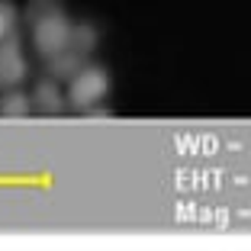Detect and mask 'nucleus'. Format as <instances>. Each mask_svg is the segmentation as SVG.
<instances>
[{
    "label": "nucleus",
    "instance_id": "obj_1",
    "mask_svg": "<svg viewBox=\"0 0 251 251\" xmlns=\"http://www.w3.org/2000/svg\"><path fill=\"white\" fill-rule=\"evenodd\" d=\"M71 32L74 23L65 16L61 7H49L45 13H39L32 20V45L42 58H52V55L71 49Z\"/></svg>",
    "mask_w": 251,
    "mask_h": 251
},
{
    "label": "nucleus",
    "instance_id": "obj_2",
    "mask_svg": "<svg viewBox=\"0 0 251 251\" xmlns=\"http://www.w3.org/2000/svg\"><path fill=\"white\" fill-rule=\"evenodd\" d=\"M110 94V74L100 65H84L81 71L68 81V103L74 110H90Z\"/></svg>",
    "mask_w": 251,
    "mask_h": 251
},
{
    "label": "nucleus",
    "instance_id": "obj_3",
    "mask_svg": "<svg viewBox=\"0 0 251 251\" xmlns=\"http://www.w3.org/2000/svg\"><path fill=\"white\" fill-rule=\"evenodd\" d=\"M29 65H26V55H23V45L16 36H7L0 42V90H13L26 81Z\"/></svg>",
    "mask_w": 251,
    "mask_h": 251
},
{
    "label": "nucleus",
    "instance_id": "obj_4",
    "mask_svg": "<svg viewBox=\"0 0 251 251\" xmlns=\"http://www.w3.org/2000/svg\"><path fill=\"white\" fill-rule=\"evenodd\" d=\"M32 106H36L42 116H55V113L65 110V94L58 90V81L55 77H42L32 87Z\"/></svg>",
    "mask_w": 251,
    "mask_h": 251
},
{
    "label": "nucleus",
    "instance_id": "obj_5",
    "mask_svg": "<svg viewBox=\"0 0 251 251\" xmlns=\"http://www.w3.org/2000/svg\"><path fill=\"white\" fill-rule=\"evenodd\" d=\"M45 65H49V77H55V81H71L74 74L84 68V55L74 52V49H65V52L52 55Z\"/></svg>",
    "mask_w": 251,
    "mask_h": 251
},
{
    "label": "nucleus",
    "instance_id": "obj_6",
    "mask_svg": "<svg viewBox=\"0 0 251 251\" xmlns=\"http://www.w3.org/2000/svg\"><path fill=\"white\" fill-rule=\"evenodd\" d=\"M32 113V97H26L23 90H3V97H0V116L7 119H23Z\"/></svg>",
    "mask_w": 251,
    "mask_h": 251
},
{
    "label": "nucleus",
    "instance_id": "obj_7",
    "mask_svg": "<svg viewBox=\"0 0 251 251\" xmlns=\"http://www.w3.org/2000/svg\"><path fill=\"white\" fill-rule=\"evenodd\" d=\"M97 42H100L97 26H90V23H74V32H71V49H74V52L90 55L97 49Z\"/></svg>",
    "mask_w": 251,
    "mask_h": 251
},
{
    "label": "nucleus",
    "instance_id": "obj_8",
    "mask_svg": "<svg viewBox=\"0 0 251 251\" xmlns=\"http://www.w3.org/2000/svg\"><path fill=\"white\" fill-rule=\"evenodd\" d=\"M13 29H16V7L10 0H0V42L13 36Z\"/></svg>",
    "mask_w": 251,
    "mask_h": 251
},
{
    "label": "nucleus",
    "instance_id": "obj_9",
    "mask_svg": "<svg viewBox=\"0 0 251 251\" xmlns=\"http://www.w3.org/2000/svg\"><path fill=\"white\" fill-rule=\"evenodd\" d=\"M87 116H94V119H106V116H110V110H94V106H90Z\"/></svg>",
    "mask_w": 251,
    "mask_h": 251
},
{
    "label": "nucleus",
    "instance_id": "obj_10",
    "mask_svg": "<svg viewBox=\"0 0 251 251\" xmlns=\"http://www.w3.org/2000/svg\"><path fill=\"white\" fill-rule=\"evenodd\" d=\"M39 3H42V0H39Z\"/></svg>",
    "mask_w": 251,
    "mask_h": 251
}]
</instances>
